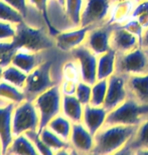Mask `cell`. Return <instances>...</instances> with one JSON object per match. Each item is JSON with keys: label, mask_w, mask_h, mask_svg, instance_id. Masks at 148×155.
Instances as JSON below:
<instances>
[{"label": "cell", "mask_w": 148, "mask_h": 155, "mask_svg": "<svg viewBox=\"0 0 148 155\" xmlns=\"http://www.w3.org/2000/svg\"><path fill=\"white\" fill-rule=\"evenodd\" d=\"M137 126H104L94 135L95 145L91 154L107 155L118 153L133 136Z\"/></svg>", "instance_id": "obj_1"}, {"label": "cell", "mask_w": 148, "mask_h": 155, "mask_svg": "<svg viewBox=\"0 0 148 155\" xmlns=\"http://www.w3.org/2000/svg\"><path fill=\"white\" fill-rule=\"evenodd\" d=\"M148 118V104H141L128 97L121 105L108 113L106 123L109 125L138 126Z\"/></svg>", "instance_id": "obj_2"}, {"label": "cell", "mask_w": 148, "mask_h": 155, "mask_svg": "<svg viewBox=\"0 0 148 155\" xmlns=\"http://www.w3.org/2000/svg\"><path fill=\"white\" fill-rule=\"evenodd\" d=\"M52 66H54V61L45 60L32 72L27 74L26 84L23 89L27 100L33 101L41 93L60 84L52 78Z\"/></svg>", "instance_id": "obj_3"}, {"label": "cell", "mask_w": 148, "mask_h": 155, "mask_svg": "<svg viewBox=\"0 0 148 155\" xmlns=\"http://www.w3.org/2000/svg\"><path fill=\"white\" fill-rule=\"evenodd\" d=\"M41 117L33 101L24 100L15 105L12 113L13 136L25 134L29 131H38Z\"/></svg>", "instance_id": "obj_4"}, {"label": "cell", "mask_w": 148, "mask_h": 155, "mask_svg": "<svg viewBox=\"0 0 148 155\" xmlns=\"http://www.w3.org/2000/svg\"><path fill=\"white\" fill-rule=\"evenodd\" d=\"M61 101H63V94L61 91L60 84L41 93L33 100V103L41 117L38 132L47 127L48 124L55 116L61 113Z\"/></svg>", "instance_id": "obj_5"}, {"label": "cell", "mask_w": 148, "mask_h": 155, "mask_svg": "<svg viewBox=\"0 0 148 155\" xmlns=\"http://www.w3.org/2000/svg\"><path fill=\"white\" fill-rule=\"evenodd\" d=\"M116 73L127 76L148 74V49L139 46L131 51L117 54Z\"/></svg>", "instance_id": "obj_6"}, {"label": "cell", "mask_w": 148, "mask_h": 155, "mask_svg": "<svg viewBox=\"0 0 148 155\" xmlns=\"http://www.w3.org/2000/svg\"><path fill=\"white\" fill-rule=\"evenodd\" d=\"M12 42L16 48H25L32 51H47L54 45V41L49 42L47 35L41 33V30L30 26L26 22L17 25L16 36Z\"/></svg>", "instance_id": "obj_7"}, {"label": "cell", "mask_w": 148, "mask_h": 155, "mask_svg": "<svg viewBox=\"0 0 148 155\" xmlns=\"http://www.w3.org/2000/svg\"><path fill=\"white\" fill-rule=\"evenodd\" d=\"M112 0H84L80 26L96 27L108 22Z\"/></svg>", "instance_id": "obj_8"}, {"label": "cell", "mask_w": 148, "mask_h": 155, "mask_svg": "<svg viewBox=\"0 0 148 155\" xmlns=\"http://www.w3.org/2000/svg\"><path fill=\"white\" fill-rule=\"evenodd\" d=\"M73 58L79 64L82 81L94 85L97 82L98 55L94 54L87 45H82L70 52Z\"/></svg>", "instance_id": "obj_9"}, {"label": "cell", "mask_w": 148, "mask_h": 155, "mask_svg": "<svg viewBox=\"0 0 148 155\" xmlns=\"http://www.w3.org/2000/svg\"><path fill=\"white\" fill-rule=\"evenodd\" d=\"M127 78V75L115 73L108 79L107 95L103 106L109 112L121 105L128 98Z\"/></svg>", "instance_id": "obj_10"}, {"label": "cell", "mask_w": 148, "mask_h": 155, "mask_svg": "<svg viewBox=\"0 0 148 155\" xmlns=\"http://www.w3.org/2000/svg\"><path fill=\"white\" fill-rule=\"evenodd\" d=\"M117 24L105 23L100 26L93 27L88 32L85 45H87L94 54L100 55L111 49V36Z\"/></svg>", "instance_id": "obj_11"}, {"label": "cell", "mask_w": 148, "mask_h": 155, "mask_svg": "<svg viewBox=\"0 0 148 155\" xmlns=\"http://www.w3.org/2000/svg\"><path fill=\"white\" fill-rule=\"evenodd\" d=\"M91 28L88 26H80L60 31L54 36L55 48L63 52H71L76 48L84 45Z\"/></svg>", "instance_id": "obj_12"}, {"label": "cell", "mask_w": 148, "mask_h": 155, "mask_svg": "<svg viewBox=\"0 0 148 155\" xmlns=\"http://www.w3.org/2000/svg\"><path fill=\"white\" fill-rule=\"evenodd\" d=\"M70 144L76 153H92L95 137L82 122L73 123Z\"/></svg>", "instance_id": "obj_13"}, {"label": "cell", "mask_w": 148, "mask_h": 155, "mask_svg": "<svg viewBox=\"0 0 148 155\" xmlns=\"http://www.w3.org/2000/svg\"><path fill=\"white\" fill-rule=\"evenodd\" d=\"M15 105L16 104L6 101L0 102V139L2 142L3 154H6L14 138L12 133V113Z\"/></svg>", "instance_id": "obj_14"}, {"label": "cell", "mask_w": 148, "mask_h": 155, "mask_svg": "<svg viewBox=\"0 0 148 155\" xmlns=\"http://www.w3.org/2000/svg\"><path fill=\"white\" fill-rule=\"evenodd\" d=\"M117 154H148V118L137 126L130 140Z\"/></svg>", "instance_id": "obj_15"}, {"label": "cell", "mask_w": 148, "mask_h": 155, "mask_svg": "<svg viewBox=\"0 0 148 155\" xmlns=\"http://www.w3.org/2000/svg\"><path fill=\"white\" fill-rule=\"evenodd\" d=\"M44 51H32L25 48H17V51L12 57L11 64L19 68L26 74H29L42 61H45L44 55Z\"/></svg>", "instance_id": "obj_16"}, {"label": "cell", "mask_w": 148, "mask_h": 155, "mask_svg": "<svg viewBox=\"0 0 148 155\" xmlns=\"http://www.w3.org/2000/svg\"><path fill=\"white\" fill-rule=\"evenodd\" d=\"M140 46V39L132 35L121 25H117L111 36V48L117 54H124L131 51Z\"/></svg>", "instance_id": "obj_17"}, {"label": "cell", "mask_w": 148, "mask_h": 155, "mask_svg": "<svg viewBox=\"0 0 148 155\" xmlns=\"http://www.w3.org/2000/svg\"><path fill=\"white\" fill-rule=\"evenodd\" d=\"M108 113L109 111L104 106H93L88 104L84 107L82 123L87 127V129L92 134L95 135L99 130L104 127Z\"/></svg>", "instance_id": "obj_18"}, {"label": "cell", "mask_w": 148, "mask_h": 155, "mask_svg": "<svg viewBox=\"0 0 148 155\" xmlns=\"http://www.w3.org/2000/svg\"><path fill=\"white\" fill-rule=\"evenodd\" d=\"M127 92L128 97L138 103L148 104V74L128 76Z\"/></svg>", "instance_id": "obj_19"}, {"label": "cell", "mask_w": 148, "mask_h": 155, "mask_svg": "<svg viewBox=\"0 0 148 155\" xmlns=\"http://www.w3.org/2000/svg\"><path fill=\"white\" fill-rule=\"evenodd\" d=\"M138 1L137 0H126V1L115 2L111 7L108 22L117 25H122L126 21L132 18V14Z\"/></svg>", "instance_id": "obj_20"}, {"label": "cell", "mask_w": 148, "mask_h": 155, "mask_svg": "<svg viewBox=\"0 0 148 155\" xmlns=\"http://www.w3.org/2000/svg\"><path fill=\"white\" fill-rule=\"evenodd\" d=\"M84 105L76 96L63 95L61 114L70 119L73 123H81L84 115Z\"/></svg>", "instance_id": "obj_21"}, {"label": "cell", "mask_w": 148, "mask_h": 155, "mask_svg": "<svg viewBox=\"0 0 148 155\" xmlns=\"http://www.w3.org/2000/svg\"><path fill=\"white\" fill-rule=\"evenodd\" d=\"M116 58L117 51L111 48L108 51L98 55L97 66V79L108 80L116 73Z\"/></svg>", "instance_id": "obj_22"}, {"label": "cell", "mask_w": 148, "mask_h": 155, "mask_svg": "<svg viewBox=\"0 0 148 155\" xmlns=\"http://www.w3.org/2000/svg\"><path fill=\"white\" fill-rule=\"evenodd\" d=\"M38 133L44 143L47 144L51 150H54V153L75 152V150L71 146L70 142L64 141L63 138H61L58 134H55L54 131H51L48 127H44V128L41 129Z\"/></svg>", "instance_id": "obj_23"}, {"label": "cell", "mask_w": 148, "mask_h": 155, "mask_svg": "<svg viewBox=\"0 0 148 155\" xmlns=\"http://www.w3.org/2000/svg\"><path fill=\"white\" fill-rule=\"evenodd\" d=\"M6 154H20V155H35L39 154L32 141L26 134L14 136L10 146L8 147Z\"/></svg>", "instance_id": "obj_24"}, {"label": "cell", "mask_w": 148, "mask_h": 155, "mask_svg": "<svg viewBox=\"0 0 148 155\" xmlns=\"http://www.w3.org/2000/svg\"><path fill=\"white\" fill-rule=\"evenodd\" d=\"M47 127H48L51 131H54L55 134H58L61 138H63L64 141L70 142L73 129V122L61 113L60 115L55 116L48 124Z\"/></svg>", "instance_id": "obj_25"}, {"label": "cell", "mask_w": 148, "mask_h": 155, "mask_svg": "<svg viewBox=\"0 0 148 155\" xmlns=\"http://www.w3.org/2000/svg\"><path fill=\"white\" fill-rule=\"evenodd\" d=\"M0 99L10 103L18 104L26 100V97L23 90L17 88L4 80H1L0 81Z\"/></svg>", "instance_id": "obj_26"}, {"label": "cell", "mask_w": 148, "mask_h": 155, "mask_svg": "<svg viewBox=\"0 0 148 155\" xmlns=\"http://www.w3.org/2000/svg\"><path fill=\"white\" fill-rule=\"evenodd\" d=\"M83 6L84 0H66L64 2V14L72 28L80 27Z\"/></svg>", "instance_id": "obj_27"}, {"label": "cell", "mask_w": 148, "mask_h": 155, "mask_svg": "<svg viewBox=\"0 0 148 155\" xmlns=\"http://www.w3.org/2000/svg\"><path fill=\"white\" fill-rule=\"evenodd\" d=\"M2 80L12 84V85H14L17 88L23 90L26 84L27 74L23 72L22 70H20L19 68L14 66V64H9L3 70Z\"/></svg>", "instance_id": "obj_28"}, {"label": "cell", "mask_w": 148, "mask_h": 155, "mask_svg": "<svg viewBox=\"0 0 148 155\" xmlns=\"http://www.w3.org/2000/svg\"><path fill=\"white\" fill-rule=\"evenodd\" d=\"M0 20L13 23L15 25L26 22L23 15L4 0H0Z\"/></svg>", "instance_id": "obj_29"}, {"label": "cell", "mask_w": 148, "mask_h": 155, "mask_svg": "<svg viewBox=\"0 0 148 155\" xmlns=\"http://www.w3.org/2000/svg\"><path fill=\"white\" fill-rule=\"evenodd\" d=\"M108 80H98L92 85V96L90 104L93 106H103L107 95Z\"/></svg>", "instance_id": "obj_30"}, {"label": "cell", "mask_w": 148, "mask_h": 155, "mask_svg": "<svg viewBox=\"0 0 148 155\" xmlns=\"http://www.w3.org/2000/svg\"><path fill=\"white\" fill-rule=\"evenodd\" d=\"M48 2L49 0H28V4L32 9H35L36 11H38L39 13L42 14V17L44 18L45 22L48 24V27L49 29V35L54 36L57 35L58 32L54 27L49 22V17H48Z\"/></svg>", "instance_id": "obj_31"}, {"label": "cell", "mask_w": 148, "mask_h": 155, "mask_svg": "<svg viewBox=\"0 0 148 155\" xmlns=\"http://www.w3.org/2000/svg\"><path fill=\"white\" fill-rule=\"evenodd\" d=\"M61 80L75 81V82L78 83L80 81H82L79 64L77 63L75 58H73V61H67L63 66V69H61Z\"/></svg>", "instance_id": "obj_32"}, {"label": "cell", "mask_w": 148, "mask_h": 155, "mask_svg": "<svg viewBox=\"0 0 148 155\" xmlns=\"http://www.w3.org/2000/svg\"><path fill=\"white\" fill-rule=\"evenodd\" d=\"M17 25L0 20V42H12L16 36Z\"/></svg>", "instance_id": "obj_33"}, {"label": "cell", "mask_w": 148, "mask_h": 155, "mask_svg": "<svg viewBox=\"0 0 148 155\" xmlns=\"http://www.w3.org/2000/svg\"><path fill=\"white\" fill-rule=\"evenodd\" d=\"M25 134H26L27 137L32 141V143L35 144V146L36 149H38L39 154H44V155L54 154V150H51V148L44 143V140L41 139L38 131H29V132H26Z\"/></svg>", "instance_id": "obj_34"}, {"label": "cell", "mask_w": 148, "mask_h": 155, "mask_svg": "<svg viewBox=\"0 0 148 155\" xmlns=\"http://www.w3.org/2000/svg\"><path fill=\"white\" fill-rule=\"evenodd\" d=\"M75 96L84 106L90 104L92 96V85L84 82V81H80L78 83V86H77Z\"/></svg>", "instance_id": "obj_35"}, {"label": "cell", "mask_w": 148, "mask_h": 155, "mask_svg": "<svg viewBox=\"0 0 148 155\" xmlns=\"http://www.w3.org/2000/svg\"><path fill=\"white\" fill-rule=\"evenodd\" d=\"M121 26L124 29L127 30V31L132 33V35H136L137 38L140 39V42H141V39H142L143 32H144V28L141 26V24L139 23V21H138L136 18L132 17L131 19H129L128 21H126L125 23H123Z\"/></svg>", "instance_id": "obj_36"}, {"label": "cell", "mask_w": 148, "mask_h": 155, "mask_svg": "<svg viewBox=\"0 0 148 155\" xmlns=\"http://www.w3.org/2000/svg\"><path fill=\"white\" fill-rule=\"evenodd\" d=\"M5 2H7L8 4H10L12 7H14L16 10H18L21 14L23 15L25 18V21L28 17L30 6L28 4V0H4Z\"/></svg>", "instance_id": "obj_37"}, {"label": "cell", "mask_w": 148, "mask_h": 155, "mask_svg": "<svg viewBox=\"0 0 148 155\" xmlns=\"http://www.w3.org/2000/svg\"><path fill=\"white\" fill-rule=\"evenodd\" d=\"M77 86H78V82L70 80H61L60 83L61 91L63 95H69V96H75L77 91Z\"/></svg>", "instance_id": "obj_38"}, {"label": "cell", "mask_w": 148, "mask_h": 155, "mask_svg": "<svg viewBox=\"0 0 148 155\" xmlns=\"http://www.w3.org/2000/svg\"><path fill=\"white\" fill-rule=\"evenodd\" d=\"M146 12H148V0H141L137 3L133 14H132V17H137L138 15L146 13Z\"/></svg>", "instance_id": "obj_39"}, {"label": "cell", "mask_w": 148, "mask_h": 155, "mask_svg": "<svg viewBox=\"0 0 148 155\" xmlns=\"http://www.w3.org/2000/svg\"><path fill=\"white\" fill-rule=\"evenodd\" d=\"M134 18H136V19L139 21V23L144 28V30H145L146 28H148V12L138 15L137 17H134Z\"/></svg>", "instance_id": "obj_40"}, {"label": "cell", "mask_w": 148, "mask_h": 155, "mask_svg": "<svg viewBox=\"0 0 148 155\" xmlns=\"http://www.w3.org/2000/svg\"><path fill=\"white\" fill-rule=\"evenodd\" d=\"M140 46L148 49V28L144 30L142 39H141V42H140Z\"/></svg>", "instance_id": "obj_41"}, {"label": "cell", "mask_w": 148, "mask_h": 155, "mask_svg": "<svg viewBox=\"0 0 148 155\" xmlns=\"http://www.w3.org/2000/svg\"><path fill=\"white\" fill-rule=\"evenodd\" d=\"M57 2L61 6V7H64V2H66V0H57Z\"/></svg>", "instance_id": "obj_42"}, {"label": "cell", "mask_w": 148, "mask_h": 155, "mask_svg": "<svg viewBox=\"0 0 148 155\" xmlns=\"http://www.w3.org/2000/svg\"><path fill=\"white\" fill-rule=\"evenodd\" d=\"M3 70H4V67H2L0 64V81L2 80V75H3Z\"/></svg>", "instance_id": "obj_43"}, {"label": "cell", "mask_w": 148, "mask_h": 155, "mask_svg": "<svg viewBox=\"0 0 148 155\" xmlns=\"http://www.w3.org/2000/svg\"><path fill=\"white\" fill-rule=\"evenodd\" d=\"M3 154V147H2V142H1V139H0V155Z\"/></svg>", "instance_id": "obj_44"}, {"label": "cell", "mask_w": 148, "mask_h": 155, "mask_svg": "<svg viewBox=\"0 0 148 155\" xmlns=\"http://www.w3.org/2000/svg\"><path fill=\"white\" fill-rule=\"evenodd\" d=\"M120 1H126V0H112V2H113V3H115V2H120Z\"/></svg>", "instance_id": "obj_45"}]
</instances>
